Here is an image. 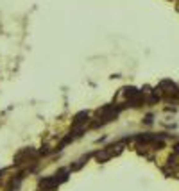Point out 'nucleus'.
I'll return each instance as SVG.
<instances>
[{
    "label": "nucleus",
    "instance_id": "obj_1",
    "mask_svg": "<svg viewBox=\"0 0 179 191\" xmlns=\"http://www.w3.org/2000/svg\"><path fill=\"white\" fill-rule=\"evenodd\" d=\"M176 152H179V145H177V147H176Z\"/></svg>",
    "mask_w": 179,
    "mask_h": 191
},
{
    "label": "nucleus",
    "instance_id": "obj_2",
    "mask_svg": "<svg viewBox=\"0 0 179 191\" xmlns=\"http://www.w3.org/2000/svg\"><path fill=\"white\" fill-rule=\"evenodd\" d=\"M9 191H13V189H9Z\"/></svg>",
    "mask_w": 179,
    "mask_h": 191
}]
</instances>
